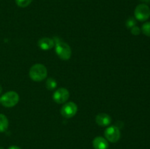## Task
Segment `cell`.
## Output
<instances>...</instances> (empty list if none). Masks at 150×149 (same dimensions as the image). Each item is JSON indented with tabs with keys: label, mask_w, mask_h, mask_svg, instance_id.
I'll list each match as a JSON object with an SVG mask.
<instances>
[{
	"label": "cell",
	"mask_w": 150,
	"mask_h": 149,
	"mask_svg": "<svg viewBox=\"0 0 150 149\" xmlns=\"http://www.w3.org/2000/svg\"><path fill=\"white\" fill-rule=\"evenodd\" d=\"M47 74H48V71L46 67L43 64H35L31 67L29 70V77L34 81H42L45 79Z\"/></svg>",
	"instance_id": "6da1fadb"
},
{
	"label": "cell",
	"mask_w": 150,
	"mask_h": 149,
	"mask_svg": "<svg viewBox=\"0 0 150 149\" xmlns=\"http://www.w3.org/2000/svg\"><path fill=\"white\" fill-rule=\"evenodd\" d=\"M54 43H55V45H54L55 46V51L57 56L61 59L64 60V61L70 59L72 54L70 47L66 42H62L60 39H58L57 41L54 42Z\"/></svg>",
	"instance_id": "7a4b0ae2"
},
{
	"label": "cell",
	"mask_w": 150,
	"mask_h": 149,
	"mask_svg": "<svg viewBox=\"0 0 150 149\" xmlns=\"http://www.w3.org/2000/svg\"><path fill=\"white\" fill-rule=\"evenodd\" d=\"M1 104L6 108H12L18 104L19 101V96L16 91H10L6 92L0 98Z\"/></svg>",
	"instance_id": "3957f363"
},
{
	"label": "cell",
	"mask_w": 150,
	"mask_h": 149,
	"mask_svg": "<svg viewBox=\"0 0 150 149\" xmlns=\"http://www.w3.org/2000/svg\"><path fill=\"white\" fill-rule=\"evenodd\" d=\"M135 18L139 21H145L150 16V8L145 4H140L136 7L134 11Z\"/></svg>",
	"instance_id": "277c9868"
},
{
	"label": "cell",
	"mask_w": 150,
	"mask_h": 149,
	"mask_svg": "<svg viewBox=\"0 0 150 149\" xmlns=\"http://www.w3.org/2000/svg\"><path fill=\"white\" fill-rule=\"evenodd\" d=\"M105 137L108 142L111 143H117L119 141L121 137V133H120V129L117 127L115 126H111V127H108L105 130Z\"/></svg>",
	"instance_id": "5b68a950"
},
{
	"label": "cell",
	"mask_w": 150,
	"mask_h": 149,
	"mask_svg": "<svg viewBox=\"0 0 150 149\" xmlns=\"http://www.w3.org/2000/svg\"><path fill=\"white\" fill-rule=\"evenodd\" d=\"M78 110L76 104L73 102H69L64 104L61 109V114L66 118H70L74 116Z\"/></svg>",
	"instance_id": "8992f818"
},
{
	"label": "cell",
	"mask_w": 150,
	"mask_h": 149,
	"mask_svg": "<svg viewBox=\"0 0 150 149\" xmlns=\"http://www.w3.org/2000/svg\"><path fill=\"white\" fill-rule=\"evenodd\" d=\"M69 96H70V93L68 90L64 88H60L54 92L53 95V99L54 102L57 103L62 104L68 100Z\"/></svg>",
	"instance_id": "52a82bcc"
},
{
	"label": "cell",
	"mask_w": 150,
	"mask_h": 149,
	"mask_svg": "<svg viewBox=\"0 0 150 149\" xmlns=\"http://www.w3.org/2000/svg\"><path fill=\"white\" fill-rule=\"evenodd\" d=\"M92 145L95 149H108V141L103 137H97L92 141Z\"/></svg>",
	"instance_id": "ba28073f"
},
{
	"label": "cell",
	"mask_w": 150,
	"mask_h": 149,
	"mask_svg": "<svg viewBox=\"0 0 150 149\" xmlns=\"http://www.w3.org/2000/svg\"><path fill=\"white\" fill-rule=\"evenodd\" d=\"M97 124L100 127H107L111 122V118L106 113H100L95 118Z\"/></svg>",
	"instance_id": "9c48e42d"
},
{
	"label": "cell",
	"mask_w": 150,
	"mask_h": 149,
	"mask_svg": "<svg viewBox=\"0 0 150 149\" xmlns=\"http://www.w3.org/2000/svg\"><path fill=\"white\" fill-rule=\"evenodd\" d=\"M55 45L54 40L51 38L43 37L38 41V46L43 51H47L52 48Z\"/></svg>",
	"instance_id": "30bf717a"
},
{
	"label": "cell",
	"mask_w": 150,
	"mask_h": 149,
	"mask_svg": "<svg viewBox=\"0 0 150 149\" xmlns=\"http://www.w3.org/2000/svg\"><path fill=\"white\" fill-rule=\"evenodd\" d=\"M9 121L4 114H0V132H4L7 129Z\"/></svg>",
	"instance_id": "8fae6325"
},
{
	"label": "cell",
	"mask_w": 150,
	"mask_h": 149,
	"mask_svg": "<svg viewBox=\"0 0 150 149\" xmlns=\"http://www.w3.org/2000/svg\"><path fill=\"white\" fill-rule=\"evenodd\" d=\"M45 86H46V88L48 89V90L51 91L54 90V89H56L57 86V83L55 79L54 78H48V80H46V83H45Z\"/></svg>",
	"instance_id": "7c38bea8"
},
{
	"label": "cell",
	"mask_w": 150,
	"mask_h": 149,
	"mask_svg": "<svg viewBox=\"0 0 150 149\" xmlns=\"http://www.w3.org/2000/svg\"><path fill=\"white\" fill-rule=\"evenodd\" d=\"M32 0H16V4L20 7H26L32 3Z\"/></svg>",
	"instance_id": "4fadbf2b"
},
{
	"label": "cell",
	"mask_w": 150,
	"mask_h": 149,
	"mask_svg": "<svg viewBox=\"0 0 150 149\" xmlns=\"http://www.w3.org/2000/svg\"><path fill=\"white\" fill-rule=\"evenodd\" d=\"M142 31L146 36L150 37V22H146L142 26Z\"/></svg>",
	"instance_id": "5bb4252c"
},
{
	"label": "cell",
	"mask_w": 150,
	"mask_h": 149,
	"mask_svg": "<svg viewBox=\"0 0 150 149\" xmlns=\"http://www.w3.org/2000/svg\"><path fill=\"white\" fill-rule=\"evenodd\" d=\"M136 20H135L133 18H130L127 19V20L126 21V26H127V28H130V29H131L133 26H136Z\"/></svg>",
	"instance_id": "9a60e30c"
},
{
	"label": "cell",
	"mask_w": 150,
	"mask_h": 149,
	"mask_svg": "<svg viewBox=\"0 0 150 149\" xmlns=\"http://www.w3.org/2000/svg\"><path fill=\"white\" fill-rule=\"evenodd\" d=\"M141 32V29L138 26H135L133 28H131V33L133 35H139Z\"/></svg>",
	"instance_id": "2e32d148"
},
{
	"label": "cell",
	"mask_w": 150,
	"mask_h": 149,
	"mask_svg": "<svg viewBox=\"0 0 150 149\" xmlns=\"http://www.w3.org/2000/svg\"><path fill=\"white\" fill-rule=\"evenodd\" d=\"M8 149H21V148L18 147V146H16V145H13V146H10V148H9Z\"/></svg>",
	"instance_id": "e0dca14e"
},
{
	"label": "cell",
	"mask_w": 150,
	"mask_h": 149,
	"mask_svg": "<svg viewBox=\"0 0 150 149\" xmlns=\"http://www.w3.org/2000/svg\"><path fill=\"white\" fill-rule=\"evenodd\" d=\"M1 91H2V88H1V85H0V93H1Z\"/></svg>",
	"instance_id": "ac0fdd59"
},
{
	"label": "cell",
	"mask_w": 150,
	"mask_h": 149,
	"mask_svg": "<svg viewBox=\"0 0 150 149\" xmlns=\"http://www.w3.org/2000/svg\"><path fill=\"white\" fill-rule=\"evenodd\" d=\"M0 149H4L2 147H0Z\"/></svg>",
	"instance_id": "d6986e66"
},
{
	"label": "cell",
	"mask_w": 150,
	"mask_h": 149,
	"mask_svg": "<svg viewBox=\"0 0 150 149\" xmlns=\"http://www.w3.org/2000/svg\"><path fill=\"white\" fill-rule=\"evenodd\" d=\"M0 103H1V100H0Z\"/></svg>",
	"instance_id": "ffe728a7"
}]
</instances>
